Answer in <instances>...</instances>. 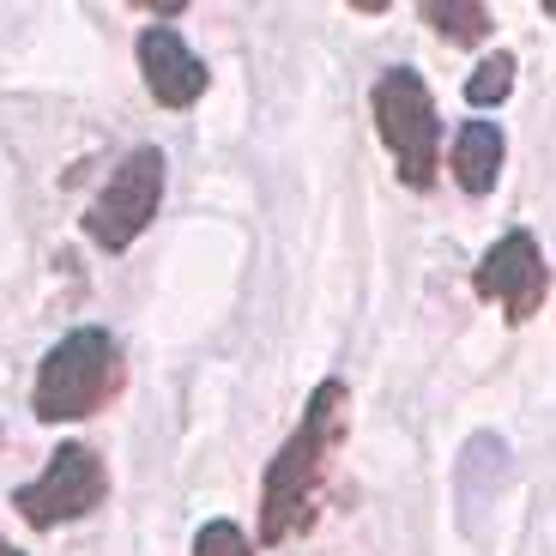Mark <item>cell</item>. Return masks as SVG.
<instances>
[{"instance_id":"obj_1","label":"cell","mask_w":556,"mask_h":556,"mask_svg":"<svg viewBox=\"0 0 556 556\" xmlns=\"http://www.w3.org/2000/svg\"><path fill=\"white\" fill-rule=\"evenodd\" d=\"M351 393L345 381H320L308 393V412L303 424L291 430V442L273 454L266 466V484H261V544H285L296 532L315 527V508H320V484H327V459L333 447L345 442V424H351Z\"/></svg>"},{"instance_id":"obj_2","label":"cell","mask_w":556,"mask_h":556,"mask_svg":"<svg viewBox=\"0 0 556 556\" xmlns=\"http://www.w3.org/2000/svg\"><path fill=\"white\" fill-rule=\"evenodd\" d=\"M115 393H122V345L103 327H73L42 357L30 412L42 424H73V417H91L98 405H110Z\"/></svg>"},{"instance_id":"obj_3","label":"cell","mask_w":556,"mask_h":556,"mask_svg":"<svg viewBox=\"0 0 556 556\" xmlns=\"http://www.w3.org/2000/svg\"><path fill=\"white\" fill-rule=\"evenodd\" d=\"M376 127L400 164V181L424 194L442 164V115H435V98L417 67H388L376 79Z\"/></svg>"},{"instance_id":"obj_4","label":"cell","mask_w":556,"mask_h":556,"mask_svg":"<svg viewBox=\"0 0 556 556\" xmlns=\"http://www.w3.org/2000/svg\"><path fill=\"white\" fill-rule=\"evenodd\" d=\"M103 496H110V472H103L98 447L61 442L55 459L42 466V478L13 490V508L25 515V527L49 532V527H67V520H85L91 508H103Z\"/></svg>"},{"instance_id":"obj_5","label":"cell","mask_w":556,"mask_h":556,"mask_svg":"<svg viewBox=\"0 0 556 556\" xmlns=\"http://www.w3.org/2000/svg\"><path fill=\"white\" fill-rule=\"evenodd\" d=\"M157 200H164V152L157 146H139L115 164V176L103 181V194L85 212V237L98 242L103 254H122L139 242V230L157 218Z\"/></svg>"},{"instance_id":"obj_6","label":"cell","mask_w":556,"mask_h":556,"mask_svg":"<svg viewBox=\"0 0 556 556\" xmlns=\"http://www.w3.org/2000/svg\"><path fill=\"white\" fill-rule=\"evenodd\" d=\"M472 291L508 308L515 327H520V320H532L544 308V296H551V266H544L539 237H527V230L496 237L484 249V261H478V273H472Z\"/></svg>"},{"instance_id":"obj_7","label":"cell","mask_w":556,"mask_h":556,"mask_svg":"<svg viewBox=\"0 0 556 556\" xmlns=\"http://www.w3.org/2000/svg\"><path fill=\"white\" fill-rule=\"evenodd\" d=\"M139 73H146V91H152L164 110H188V103H200V91L212 85L206 61H200L169 25L139 30Z\"/></svg>"},{"instance_id":"obj_8","label":"cell","mask_w":556,"mask_h":556,"mask_svg":"<svg viewBox=\"0 0 556 556\" xmlns=\"http://www.w3.org/2000/svg\"><path fill=\"white\" fill-rule=\"evenodd\" d=\"M502 152H508V139H502L496 122H466L454 134V152H447V169L466 194H490L502 176Z\"/></svg>"},{"instance_id":"obj_9","label":"cell","mask_w":556,"mask_h":556,"mask_svg":"<svg viewBox=\"0 0 556 556\" xmlns=\"http://www.w3.org/2000/svg\"><path fill=\"white\" fill-rule=\"evenodd\" d=\"M424 18L454 42H484L490 25H496L490 7H478V0H424Z\"/></svg>"},{"instance_id":"obj_10","label":"cell","mask_w":556,"mask_h":556,"mask_svg":"<svg viewBox=\"0 0 556 556\" xmlns=\"http://www.w3.org/2000/svg\"><path fill=\"white\" fill-rule=\"evenodd\" d=\"M508 91H515V55H508V49H496V55L478 61V73L466 79V103H472V110H496Z\"/></svg>"},{"instance_id":"obj_11","label":"cell","mask_w":556,"mask_h":556,"mask_svg":"<svg viewBox=\"0 0 556 556\" xmlns=\"http://www.w3.org/2000/svg\"><path fill=\"white\" fill-rule=\"evenodd\" d=\"M194 556H254V544L237 520H206L194 532Z\"/></svg>"},{"instance_id":"obj_12","label":"cell","mask_w":556,"mask_h":556,"mask_svg":"<svg viewBox=\"0 0 556 556\" xmlns=\"http://www.w3.org/2000/svg\"><path fill=\"white\" fill-rule=\"evenodd\" d=\"M0 556H25V551H18V544H7V539H0Z\"/></svg>"}]
</instances>
